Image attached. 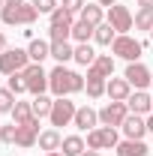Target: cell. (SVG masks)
I'll return each mask as SVG.
<instances>
[{
  "label": "cell",
  "instance_id": "cell-1",
  "mask_svg": "<svg viewBox=\"0 0 153 156\" xmlns=\"http://www.w3.org/2000/svg\"><path fill=\"white\" fill-rule=\"evenodd\" d=\"M48 87H51V93L57 99L60 96H72L78 90H84V78L78 75V72H72V69H66L63 63H57L48 72Z\"/></svg>",
  "mask_w": 153,
  "mask_h": 156
},
{
  "label": "cell",
  "instance_id": "cell-2",
  "mask_svg": "<svg viewBox=\"0 0 153 156\" xmlns=\"http://www.w3.org/2000/svg\"><path fill=\"white\" fill-rule=\"evenodd\" d=\"M36 6L33 3H18V6H3L0 9V18H3V24H24V27H30L33 21H36Z\"/></svg>",
  "mask_w": 153,
  "mask_h": 156
},
{
  "label": "cell",
  "instance_id": "cell-3",
  "mask_svg": "<svg viewBox=\"0 0 153 156\" xmlns=\"http://www.w3.org/2000/svg\"><path fill=\"white\" fill-rule=\"evenodd\" d=\"M30 66V54L24 48H6L0 54V72L3 75H12V72H21Z\"/></svg>",
  "mask_w": 153,
  "mask_h": 156
},
{
  "label": "cell",
  "instance_id": "cell-4",
  "mask_svg": "<svg viewBox=\"0 0 153 156\" xmlns=\"http://www.w3.org/2000/svg\"><path fill=\"white\" fill-rule=\"evenodd\" d=\"M120 144L114 126H99V129H90L87 132V147L90 150H114Z\"/></svg>",
  "mask_w": 153,
  "mask_h": 156
},
{
  "label": "cell",
  "instance_id": "cell-5",
  "mask_svg": "<svg viewBox=\"0 0 153 156\" xmlns=\"http://www.w3.org/2000/svg\"><path fill=\"white\" fill-rule=\"evenodd\" d=\"M111 51H114L117 57L129 60V63H138V57H141V51H144V45L138 42V39L126 36V33H120V36L111 42Z\"/></svg>",
  "mask_w": 153,
  "mask_h": 156
},
{
  "label": "cell",
  "instance_id": "cell-6",
  "mask_svg": "<svg viewBox=\"0 0 153 156\" xmlns=\"http://www.w3.org/2000/svg\"><path fill=\"white\" fill-rule=\"evenodd\" d=\"M21 75L27 81V93H33V96L45 93V87H48V72L42 69V63H30L27 69H21Z\"/></svg>",
  "mask_w": 153,
  "mask_h": 156
},
{
  "label": "cell",
  "instance_id": "cell-7",
  "mask_svg": "<svg viewBox=\"0 0 153 156\" xmlns=\"http://www.w3.org/2000/svg\"><path fill=\"white\" fill-rule=\"evenodd\" d=\"M75 102H69L66 96L54 99V108H51V114H48V120H51V126L57 129V126H69L72 120H75Z\"/></svg>",
  "mask_w": 153,
  "mask_h": 156
},
{
  "label": "cell",
  "instance_id": "cell-8",
  "mask_svg": "<svg viewBox=\"0 0 153 156\" xmlns=\"http://www.w3.org/2000/svg\"><path fill=\"white\" fill-rule=\"evenodd\" d=\"M126 114H129V105H126V102H108V105L99 111V123H102V126H123Z\"/></svg>",
  "mask_w": 153,
  "mask_h": 156
},
{
  "label": "cell",
  "instance_id": "cell-9",
  "mask_svg": "<svg viewBox=\"0 0 153 156\" xmlns=\"http://www.w3.org/2000/svg\"><path fill=\"white\" fill-rule=\"evenodd\" d=\"M108 24L114 27L117 33H126V30H132L135 18H132V12H129L126 6H120V3H114V6L108 9Z\"/></svg>",
  "mask_w": 153,
  "mask_h": 156
},
{
  "label": "cell",
  "instance_id": "cell-10",
  "mask_svg": "<svg viewBox=\"0 0 153 156\" xmlns=\"http://www.w3.org/2000/svg\"><path fill=\"white\" fill-rule=\"evenodd\" d=\"M123 78L132 84L135 90H144V87L153 81V72L144 66V63H129V66H126V72H123Z\"/></svg>",
  "mask_w": 153,
  "mask_h": 156
},
{
  "label": "cell",
  "instance_id": "cell-11",
  "mask_svg": "<svg viewBox=\"0 0 153 156\" xmlns=\"http://www.w3.org/2000/svg\"><path fill=\"white\" fill-rule=\"evenodd\" d=\"M39 141V117H33L30 123H21L15 129V144L18 147H33Z\"/></svg>",
  "mask_w": 153,
  "mask_h": 156
},
{
  "label": "cell",
  "instance_id": "cell-12",
  "mask_svg": "<svg viewBox=\"0 0 153 156\" xmlns=\"http://www.w3.org/2000/svg\"><path fill=\"white\" fill-rule=\"evenodd\" d=\"M84 87H87V96L90 99H99L105 93V87H108V78L102 75V72H96L93 66H87V81H84Z\"/></svg>",
  "mask_w": 153,
  "mask_h": 156
},
{
  "label": "cell",
  "instance_id": "cell-13",
  "mask_svg": "<svg viewBox=\"0 0 153 156\" xmlns=\"http://www.w3.org/2000/svg\"><path fill=\"white\" fill-rule=\"evenodd\" d=\"M105 93L111 102H126L129 93H132V84L126 81V78H108V87H105Z\"/></svg>",
  "mask_w": 153,
  "mask_h": 156
},
{
  "label": "cell",
  "instance_id": "cell-14",
  "mask_svg": "<svg viewBox=\"0 0 153 156\" xmlns=\"http://www.w3.org/2000/svg\"><path fill=\"white\" fill-rule=\"evenodd\" d=\"M120 129L126 132V138L141 141L144 132H147V120H141V114H126V120H123V126H120Z\"/></svg>",
  "mask_w": 153,
  "mask_h": 156
},
{
  "label": "cell",
  "instance_id": "cell-15",
  "mask_svg": "<svg viewBox=\"0 0 153 156\" xmlns=\"http://www.w3.org/2000/svg\"><path fill=\"white\" fill-rule=\"evenodd\" d=\"M126 105H129V111H132V114H147V111H153V99L147 96L144 90H135V93H129Z\"/></svg>",
  "mask_w": 153,
  "mask_h": 156
},
{
  "label": "cell",
  "instance_id": "cell-16",
  "mask_svg": "<svg viewBox=\"0 0 153 156\" xmlns=\"http://www.w3.org/2000/svg\"><path fill=\"white\" fill-rule=\"evenodd\" d=\"M72 123H75L81 132L96 129V123H99V111H93L90 105H84V108H78V111H75V120H72Z\"/></svg>",
  "mask_w": 153,
  "mask_h": 156
},
{
  "label": "cell",
  "instance_id": "cell-17",
  "mask_svg": "<svg viewBox=\"0 0 153 156\" xmlns=\"http://www.w3.org/2000/svg\"><path fill=\"white\" fill-rule=\"evenodd\" d=\"M27 54H30V63H42L45 57H51V42H45V39H30Z\"/></svg>",
  "mask_w": 153,
  "mask_h": 156
},
{
  "label": "cell",
  "instance_id": "cell-18",
  "mask_svg": "<svg viewBox=\"0 0 153 156\" xmlns=\"http://www.w3.org/2000/svg\"><path fill=\"white\" fill-rule=\"evenodd\" d=\"M114 150H117V156H147V153H150L144 141H132V138L120 141V144H117Z\"/></svg>",
  "mask_w": 153,
  "mask_h": 156
},
{
  "label": "cell",
  "instance_id": "cell-19",
  "mask_svg": "<svg viewBox=\"0 0 153 156\" xmlns=\"http://www.w3.org/2000/svg\"><path fill=\"white\" fill-rule=\"evenodd\" d=\"M42 150H48V153H54L60 150V144H63V138H60L57 129H45V132H39V141H36Z\"/></svg>",
  "mask_w": 153,
  "mask_h": 156
},
{
  "label": "cell",
  "instance_id": "cell-20",
  "mask_svg": "<svg viewBox=\"0 0 153 156\" xmlns=\"http://www.w3.org/2000/svg\"><path fill=\"white\" fill-rule=\"evenodd\" d=\"M9 114H12V123H30V120H33V105H30V102H15V108H12V111H9Z\"/></svg>",
  "mask_w": 153,
  "mask_h": 156
},
{
  "label": "cell",
  "instance_id": "cell-21",
  "mask_svg": "<svg viewBox=\"0 0 153 156\" xmlns=\"http://www.w3.org/2000/svg\"><path fill=\"white\" fill-rule=\"evenodd\" d=\"M60 150H63V156H81L84 153V138L81 135H66L63 144H60Z\"/></svg>",
  "mask_w": 153,
  "mask_h": 156
},
{
  "label": "cell",
  "instance_id": "cell-22",
  "mask_svg": "<svg viewBox=\"0 0 153 156\" xmlns=\"http://www.w3.org/2000/svg\"><path fill=\"white\" fill-rule=\"evenodd\" d=\"M51 57L57 60V63H66V60L75 57V48L69 42H51Z\"/></svg>",
  "mask_w": 153,
  "mask_h": 156
},
{
  "label": "cell",
  "instance_id": "cell-23",
  "mask_svg": "<svg viewBox=\"0 0 153 156\" xmlns=\"http://www.w3.org/2000/svg\"><path fill=\"white\" fill-rule=\"evenodd\" d=\"M93 33H96V27H93V24H87V21H81V18L72 24V39H75V42H90Z\"/></svg>",
  "mask_w": 153,
  "mask_h": 156
},
{
  "label": "cell",
  "instance_id": "cell-24",
  "mask_svg": "<svg viewBox=\"0 0 153 156\" xmlns=\"http://www.w3.org/2000/svg\"><path fill=\"white\" fill-rule=\"evenodd\" d=\"M93 39H96V42H99V45H111V42H114V39H117V30H114V27H111V24H108V21H102V24L96 27Z\"/></svg>",
  "mask_w": 153,
  "mask_h": 156
},
{
  "label": "cell",
  "instance_id": "cell-25",
  "mask_svg": "<svg viewBox=\"0 0 153 156\" xmlns=\"http://www.w3.org/2000/svg\"><path fill=\"white\" fill-rule=\"evenodd\" d=\"M81 66H93V60H96V51L90 48V42H78V48H75V57Z\"/></svg>",
  "mask_w": 153,
  "mask_h": 156
},
{
  "label": "cell",
  "instance_id": "cell-26",
  "mask_svg": "<svg viewBox=\"0 0 153 156\" xmlns=\"http://www.w3.org/2000/svg\"><path fill=\"white\" fill-rule=\"evenodd\" d=\"M81 21L99 27V24H102V6H99V3H87V6L81 9Z\"/></svg>",
  "mask_w": 153,
  "mask_h": 156
},
{
  "label": "cell",
  "instance_id": "cell-27",
  "mask_svg": "<svg viewBox=\"0 0 153 156\" xmlns=\"http://www.w3.org/2000/svg\"><path fill=\"white\" fill-rule=\"evenodd\" d=\"M30 105H33V114H36V117H48L51 108H54V99H48L45 93H39V96H33Z\"/></svg>",
  "mask_w": 153,
  "mask_h": 156
},
{
  "label": "cell",
  "instance_id": "cell-28",
  "mask_svg": "<svg viewBox=\"0 0 153 156\" xmlns=\"http://www.w3.org/2000/svg\"><path fill=\"white\" fill-rule=\"evenodd\" d=\"M93 69H96V72H102L105 78H111V75H114V57H111V54H96Z\"/></svg>",
  "mask_w": 153,
  "mask_h": 156
},
{
  "label": "cell",
  "instance_id": "cell-29",
  "mask_svg": "<svg viewBox=\"0 0 153 156\" xmlns=\"http://www.w3.org/2000/svg\"><path fill=\"white\" fill-rule=\"evenodd\" d=\"M69 36H72V27L69 24H51L48 27V39L51 42H69Z\"/></svg>",
  "mask_w": 153,
  "mask_h": 156
},
{
  "label": "cell",
  "instance_id": "cell-30",
  "mask_svg": "<svg viewBox=\"0 0 153 156\" xmlns=\"http://www.w3.org/2000/svg\"><path fill=\"white\" fill-rule=\"evenodd\" d=\"M15 93L9 90V87H0V114H6V111H12L15 108Z\"/></svg>",
  "mask_w": 153,
  "mask_h": 156
},
{
  "label": "cell",
  "instance_id": "cell-31",
  "mask_svg": "<svg viewBox=\"0 0 153 156\" xmlns=\"http://www.w3.org/2000/svg\"><path fill=\"white\" fill-rule=\"evenodd\" d=\"M6 87H9V90H12L15 96H18V93H27V81H24V75H21V72H12Z\"/></svg>",
  "mask_w": 153,
  "mask_h": 156
},
{
  "label": "cell",
  "instance_id": "cell-32",
  "mask_svg": "<svg viewBox=\"0 0 153 156\" xmlns=\"http://www.w3.org/2000/svg\"><path fill=\"white\" fill-rule=\"evenodd\" d=\"M135 27H138V30H153V12L141 9V12L135 15Z\"/></svg>",
  "mask_w": 153,
  "mask_h": 156
},
{
  "label": "cell",
  "instance_id": "cell-33",
  "mask_svg": "<svg viewBox=\"0 0 153 156\" xmlns=\"http://www.w3.org/2000/svg\"><path fill=\"white\" fill-rule=\"evenodd\" d=\"M51 24H69V27H72V12L63 9V6H57V9L51 12Z\"/></svg>",
  "mask_w": 153,
  "mask_h": 156
},
{
  "label": "cell",
  "instance_id": "cell-34",
  "mask_svg": "<svg viewBox=\"0 0 153 156\" xmlns=\"http://www.w3.org/2000/svg\"><path fill=\"white\" fill-rule=\"evenodd\" d=\"M15 129H18V123H0V141L3 144H15Z\"/></svg>",
  "mask_w": 153,
  "mask_h": 156
},
{
  "label": "cell",
  "instance_id": "cell-35",
  "mask_svg": "<svg viewBox=\"0 0 153 156\" xmlns=\"http://www.w3.org/2000/svg\"><path fill=\"white\" fill-rule=\"evenodd\" d=\"M54 3H57V0H33V6H36V12H48V15H51V12L57 9Z\"/></svg>",
  "mask_w": 153,
  "mask_h": 156
},
{
  "label": "cell",
  "instance_id": "cell-36",
  "mask_svg": "<svg viewBox=\"0 0 153 156\" xmlns=\"http://www.w3.org/2000/svg\"><path fill=\"white\" fill-rule=\"evenodd\" d=\"M63 9H69V12L75 15V12H81V9H84V0H63Z\"/></svg>",
  "mask_w": 153,
  "mask_h": 156
},
{
  "label": "cell",
  "instance_id": "cell-37",
  "mask_svg": "<svg viewBox=\"0 0 153 156\" xmlns=\"http://www.w3.org/2000/svg\"><path fill=\"white\" fill-rule=\"evenodd\" d=\"M138 6H141V9H147V12H153V0H138Z\"/></svg>",
  "mask_w": 153,
  "mask_h": 156
},
{
  "label": "cell",
  "instance_id": "cell-38",
  "mask_svg": "<svg viewBox=\"0 0 153 156\" xmlns=\"http://www.w3.org/2000/svg\"><path fill=\"white\" fill-rule=\"evenodd\" d=\"M114 3H117V0H99V6H108V9H111Z\"/></svg>",
  "mask_w": 153,
  "mask_h": 156
},
{
  "label": "cell",
  "instance_id": "cell-39",
  "mask_svg": "<svg viewBox=\"0 0 153 156\" xmlns=\"http://www.w3.org/2000/svg\"><path fill=\"white\" fill-rule=\"evenodd\" d=\"M3 51H6V36L0 33V54H3Z\"/></svg>",
  "mask_w": 153,
  "mask_h": 156
},
{
  "label": "cell",
  "instance_id": "cell-40",
  "mask_svg": "<svg viewBox=\"0 0 153 156\" xmlns=\"http://www.w3.org/2000/svg\"><path fill=\"white\" fill-rule=\"evenodd\" d=\"M81 156H102V153H99V150H84Z\"/></svg>",
  "mask_w": 153,
  "mask_h": 156
},
{
  "label": "cell",
  "instance_id": "cell-41",
  "mask_svg": "<svg viewBox=\"0 0 153 156\" xmlns=\"http://www.w3.org/2000/svg\"><path fill=\"white\" fill-rule=\"evenodd\" d=\"M147 132H153V114L147 117Z\"/></svg>",
  "mask_w": 153,
  "mask_h": 156
},
{
  "label": "cell",
  "instance_id": "cell-42",
  "mask_svg": "<svg viewBox=\"0 0 153 156\" xmlns=\"http://www.w3.org/2000/svg\"><path fill=\"white\" fill-rule=\"evenodd\" d=\"M9 6H18V3H27V0H6Z\"/></svg>",
  "mask_w": 153,
  "mask_h": 156
},
{
  "label": "cell",
  "instance_id": "cell-43",
  "mask_svg": "<svg viewBox=\"0 0 153 156\" xmlns=\"http://www.w3.org/2000/svg\"><path fill=\"white\" fill-rule=\"evenodd\" d=\"M45 156H63V153H57V150H54V153H45Z\"/></svg>",
  "mask_w": 153,
  "mask_h": 156
},
{
  "label": "cell",
  "instance_id": "cell-44",
  "mask_svg": "<svg viewBox=\"0 0 153 156\" xmlns=\"http://www.w3.org/2000/svg\"><path fill=\"white\" fill-rule=\"evenodd\" d=\"M3 6H6V0H0V9H3Z\"/></svg>",
  "mask_w": 153,
  "mask_h": 156
},
{
  "label": "cell",
  "instance_id": "cell-45",
  "mask_svg": "<svg viewBox=\"0 0 153 156\" xmlns=\"http://www.w3.org/2000/svg\"><path fill=\"white\" fill-rule=\"evenodd\" d=\"M150 39H153V30H150Z\"/></svg>",
  "mask_w": 153,
  "mask_h": 156
},
{
  "label": "cell",
  "instance_id": "cell-46",
  "mask_svg": "<svg viewBox=\"0 0 153 156\" xmlns=\"http://www.w3.org/2000/svg\"><path fill=\"white\" fill-rule=\"evenodd\" d=\"M150 84H153V81H150Z\"/></svg>",
  "mask_w": 153,
  "mask_h": 156
}]
</instances>
